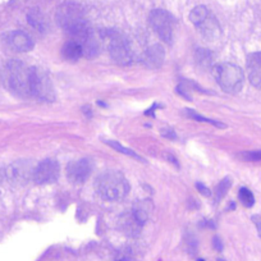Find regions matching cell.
Returning <instances> with one entry per match:
<instances>
[{
    "instance_id": "3957f363",
    "label": "cell",
    "mask_w": 261,
    "mask_h": 261,
    "mask_svg": "<svg viewBox=\"0 0 261 261\" xmlns=\"http://www.w3.org/2000/svg\"><path fill=\"white\" fill-rule=\"evenodd\" d=\"M30 71L27 65L18 60H12L6 67V84L17 95H30Z\"/></svg>"
},
{
    "instance_id": "cb8c5ba5",
    "label": "cell",
    "mask_w": 261,
    "mask_h": 261,
    "mask_svg": "<svg viewBox=\"0 0 261 261\" xmlns=\"http://www.w3.org/2000/svg\"><path fill=\"white\" fill-rule=\"evenodd\" d=\"M119 261H129L128 258H123V260H119Z\"/></svg>"
},
{
    "instance_id": "4fadbf2b",
    "label": "cell",
    "mask_w": 261,
    "mask_h": 261,
    "mask_svg": "<svg viewBox=\"0 0 261 261\" xmlns=\"http://www.w3.org/2000/svg\"><path fill=\"white\" fill-rule=\"evenodd\" d=\"M62 57L68 62H77L81 57H84V51L79 42L74 40H69L62 47Z\"/></svg>"
},
{
    "instance_id": "52a82bcc",
    "label": "cell",
    "mask_w": 261,
    "mask_h": 261,
    "mask_svg": "<svg viewBox=\"0 0 261 261\" xmlns=\"http://www.w3.org/2000/svg\"><path fill=\"white\" fill-rule=\"evenodd\" d=\"M150 24L158 36L167 44H172L174 37V18L163 9H155L150 13Z\"/></svg>"
},
{
    "instance_id": "2e32d148",
    "label": "cell",
    "mask_w": 261,
    "mask_h": 261,
    "mask_svg": "<svg viewBox=\"0 0 261 261\" xmlns=\"http://www.w3.org/2000/svg\"><path fill=\"white\" fill-rule=\"evenodd\" d=\"M105 144H108L110 147H113V149H114V150L119 151L120 154H124V155H127V156L134 158V159L139 160V162H145V160L142 159V158L140 156V155H137L136 152L134 151V150L127 149V147H124V146H123V145H120L119 142H117V141H105Z\"/></svg>"
},
{
    "instance_id": "277c9868",
    "label": "cell",
    "mask_w": 261,
    "mask_h": 261,
    "mask_svg": "<svg viewBox=\"0 0 261 261\" xmlns=\"http://www.w3.org/2000/svg\"><path fill=\"white\" fill-rule=\"evenodd\" d=\"M190 19L206 40L213 41L220 36L222 31L219 23L206 7L199 6L193 8L190 14Z\"/></svg>"
},
{
    "instance_id": "7c38bea8",
    "label": "cell",
    "mask_w": 261,
    "mask_h": 261,
    "mask_svg": "<svg viewBox=\"0 0 261 261\" xmlns=\"http://www.w3.org/2000/svg\"><path fill=\"white\" fill-rule=\"evenodd\" d=\"M164 60V50L160 45H152L146 50L144 55V62L150 68H159Z\"/></svg>"
},
{
    "instance_id": "7402d4cb",
    "label": "cell",
    "mask_w": 261,
    "mask_h": 261,
    "mask_svg": "<svg viewBox=\"0 0 261 261\" xmlns=\"http://www.w3.org/2000/svg\"><path fill=\"white\" fill-rule=\"evenodd\" d=\"M252 222L256 224L258 233H260V236H261V218L257 217V215H255V217H252Z\"/></svg>"
},
{
    "instance_id": "7a4b0ae2",
    "label": "cell",
    "mask_w": 261,
    "mask_h": 261,
    "mask_svg": "<svg viewBox=\"0 0 261 261\" xmlns=\"http://www.w3.org/2000/svg\"><path fill=\"white\" fill-rule=\"evenodd\" d=\"M213 69H214L215 80L225 92L237 94L241 91L245 76L238 65L233 63H222V64L215 65Z\"/></svg>"
},
{
    "instance_id": "d6986e66",
    "label": "cell",
    "mask_w": 261,
    "mask_h": 261,
    "mask_svg": "<svg viewBox=\"0 0 261 261\" xmlns=\"http://www.w3.org/2000/svg\"><path fill=\"white\" fill-rule=\"evenodd\" d=\"M238 196H240L241 202H242L246 207H251L253 206V204H255V197H253L252 192H251L248 188H245V187L241 188Z\"/></svg>"
},
{
    "instance_id": "603a6c76",
    "label": "cell",
    "mask_w": 261,
    "mask_h": 261,
    "mask_svg": "<svg viewBox=\"0 0 261 261\" xmlns=\"http://www.w3.org/2000/svg\"><path fill=\"white\" fill-rule=\"evenodd\" d=\"M214 246H215V247H217L218 251H220L223 248V245H222V243H220L219 238H218V237L214 238Z\"/></svg>"
},
{
    "instance_id": "5b68a950",
    "label": "cell",
    "mask_w": 261,
    "mask_h": 261,
    "mask_svg": "<svg viewBox=\"0 0 261 261\" xmlns=\"http://www.w3.org/2000/svg\"><path fill=\"white\" fill-rule=\"evenodd\" d=\"M105 39H108V50L117 64L129 65L134 62V50L124 36L115 31H108Z\"/></svg>"
},
{
    "instance_id": "6da1fadb",
    "label": "cell",
    "mask_w": 261,
    "mask_h": 261,
    "mask_svg": "<svg viewBox=\"0 0 261 261\" xmlns=\"http://www.w3.org/2000/svg\"><path fill=\"white\" fill-rule=\"evenodd\" d=\"M95 190L102 200L120 201L129 192V183L120 172L107 170L96 178Z\"/></svg>"
},
{
    "instance_id": "ac0fdd59",
    "label": "cell",
    "mask_w": 261,
    "mask_h": 261,
    "mask_svg": "<svg viewBox=\"0 0 261 261\" xmlns=\"http://www.w3.org/2000/svg\"><path fill=\"white\" fill-rule=\"evenodd\" d=\"M229 188H230V179L229 178H224V179H223L222 182L217 186V188H215V191H214L215 202H219L220 200H222L223 197L227 195V192Z\"/></svg>"
},
{
    "instance_id": "ba28073f",
    "label": "cell",
    "mask_w": 261,
    "mask_h": 261,
    "mask_svg": "<svg viewBox=\"0 0 261 261\" xmlns=\"http://www.w3.org/2000/svg\"><path fill=\"white\" fill-rule=\"evenodd\" d=\"M59 164L51 159H46L40 163L32 172V178L37 185L54 183L59 177Z\"/></svg>"
},
{
    "instance_id": "9c48e42d",
    "label": "cell",
    "mask_w": 261,
    "mask_h": 261,
    "mask_svg": "<svg viewBox=\"0 0 261 261\" xmlns=\"http://www.w3.org/2000/svg\"><path fill=\"white\" fill-rule=\"evenodd\" d=\"M92 172V164L89 159H80L67 165V175L74 183L86 182Z\"/></svg>"
},
{
    "instance_id": "ffe728a7",
    "label": "cell",
    "mask_w": 261,
    "mask_h": 261,
    "mask_svg": "<svg viewBox=\"0 0 261 261\" xmlns=\"http://www.w3.org/2000/svg\"><path fill=\"white\" fill-rule=\"evenodd\" d=\"M242 158L245 160H247V162H260V160H261V150L243 152Z\"/></svg>"
},
{
    "instance_id": "5bb4252c",
    "label": "cell",
    "mask_w": 261,
    "mask_h": 261,
    "mask_svg": "<svg viewBox=\"0 0 261 261\" xmlns=\"http://www.w3.org/2000/svg\"><path fill=\"white\" fill-rule=\"evenodd\" d=\"M27 21L31 24L34 29L39 30V31H45L47 27L46 21H45V17L42 16L41 12L39 11H31L27 16Z\"/></svg>"
},
{
    "instance_id": "e0dca14e",
    "label": "cell",
    "mask_w": 261,
    "mask_h": 261,
    "mask_svg": "<svg viewBox=\"0 0 261 261\" xmlns=\"http://www.w3.org/2000/svg\"><path fill=\"white\" fill-rule=\"evenodd\" d=\"M185 112H186V114H187L188 118H191V119H193V120H197V122L209 123V124L217 125V127H219V128H225V127H227V125H225L224 123H220V122H218V120L209 119V118L202 117V115L197 114V113H195V112H193V110H191V109H186Z\"/></svg>"
},
{
    "instance_id": "d4e9b609",
    "label": "cell",
    "mask_w": 261,
    "mask_h": 261,
    "mask_svg": "<svg viewBox=\"0 0 261 261\" xmlns=\"http://www.w3.org/2000/svg\"><path fill=\"white\" fill-rule=\"evenodd\" d=\"M199 261H205V260H199Z\"/></svg>"
},
{
    "instance_id": "30bf717a",
    "label": "cell",
    "mask_w": 261,
    "mask_h": 261,
    "mask_svg": "<svg viewBox=\"0 0 261 261\" xmlns=\"http://www.w3.org/2000/svg\"><path fill=\"white\" fill-rule=\"evenodd\" d=\"M7 44L9 47L18 53H26L34 49L35 42L26 32L23 31H12L6 37Z\"/></svg>"
},
{
    "instance_id": "44dd1931",
    "label": "cell",
    "mask_w": 261,
    "mask_h": 261,
    "mask_svg": "<svg viewBox=\"0 0 261 261\" xmlns=\"http://www.w3.org/2000/svg\"><path fill=\"white\" fill-rule=\"evenodd\" d=\"M196 187H197V190H199L200 192H201L204 196H210V195H212V193H210V192H212V191H210L209 188L206 187V186L201 185V183H197V185H196Z\"/></svg>"
},
{
    "instance_id": "9a60e30c",
    "label": "cell",
    "mask_w": 261,
    "mask_h": 261,
    "mask_svg": "<svg viewBox=\"0 0 261 261\" xmlns=\"http://www.w3.org/2000/svg\"><path fill=\"white\" fill-rule=\"evenodd\" d=\"M196 60L199 63L201 67H205V68H210L213 67L214 68V54L212 51L206 49H200L199 51L196 53Z\"/></svg>"
},
{
    "instance_id": "8fae6325",
    "label": "cell",
    "mask_w": 261,
    "mask_h": 261,
    "mask_svg": "<svg viewBox=\"0 0 261 261\" xmlns=\"http://www.w3.org/2000/svg\"><path fill=\"white\" fill-rule=\"evenodd\" d=\"M247 71L251 84L261 90V51L253 53L248 57Z\"/></svg>"
},
{
    "instance_id": "8992f818",
    "label": "cell",
    "mask_w": 261,
    "mask_h": 261,
    "mask_svg": "<svg viewBox=\"0 0 261 261\" xmlns=\"http://www.w3.org/2000/svg\"><path fill=\"white\" fill-rule=\"evenodd\" d=\"M30 95L42 101H54V87L44 69L32 67L30 71Z\"/></svg>"
}]
</instances>
